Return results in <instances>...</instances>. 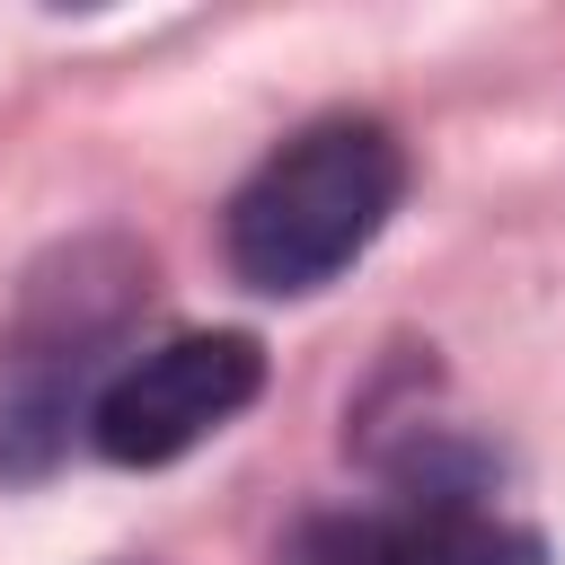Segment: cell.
I'll return each instance as SVG.
<instances>
[{"label": "cell", "mask_w": 565, "mask_h": 565, "mask_svg": "<svg viewBox=\"0 0 565 565\" xmlns=\"http://www.w3.org/2000/svg\"><path fill=\"white\" fill-rule=\"evenodd\" d=\"M256 388H265V344L256 335H238V327L168 335L97 388L88 433L115 468H168L194 441H212L238 406H256Z\"/></svg>", "instance_id": "obj_2"}, {"label": "cell", "mask_w": 565, "mask_h": 565, "mask_svg": "<svg viewBox=\"0 0 565 565\" xmlns=\"http://www.w3.org/2000/svg\"><path fill=\"white\" fill-rule=\"evenodd\" d=\"M353 565H547V547L530 530L494 521V512L441 503V512H415L397 530H362L353 539Z\"/></svg>", "instance_id": "obj_3"}, {"label": "cell", "mask_w": 565, "mask_h": 565, "mask_svg": "<svg viewBox=\"0 0 565 565\" xmlns=\"http://www.w3.org/2000/svg\"><path fill=\"white\" fill-rule=\"evenodd\" d=\"M397 194H406V159L388 141V124H371V115L309 124L238 185L230 265L256 291H318L380 238Z\"/></svg>", "instance_id": "obj_1"}]
</instances>
